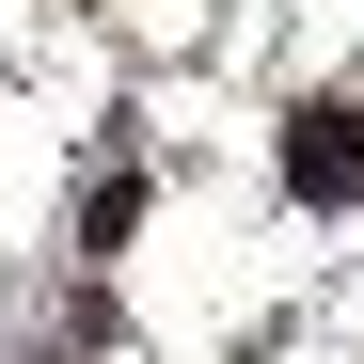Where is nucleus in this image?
Returning a JSON list of instances; mask_svg holds the SVG:
<instances>
[{"mask_svg": "<svg viewBox=\"0 0 364 364\" xmlns=\"http://www.w3.org/2000/svg\"><path fill=\"white\" fill-rule=\"evenodd\" d=\"M16 364H48V348H16Z\"/></svg>", "mask_w": 364, "mask_h": 364, "instance_id": "7ed1b4c3", "label": "nucleus"}, {"mask_svg": "<svg viewBox=\"0 0 364 364\" xmlns=\"http://www.w3.org/2000/svg\"><path fill=\"white\" fill-rule=\"evenodd\" d=\"M285 191H301V206H364V111H348V95L285 111Z\"/></svg>", "mask_w": 364, "mask_h": 364, "instance_id": "f257e3e1", "label": "nucleus"}, {"mask_svg": "<svg viewBox=\"0 0 364 364\" xmlns=\"http://www.w3.org/2000/svg\"><path fill=\"white\" fill-rule=\"evenodd\" d=\"M127 222H143V174H95V206H80V254H127Z\"/></svg>", "mask_w": 364, "mask_h": 364, "instance_id": "f03ea898", "label": "nucleus"}]
</instances>
